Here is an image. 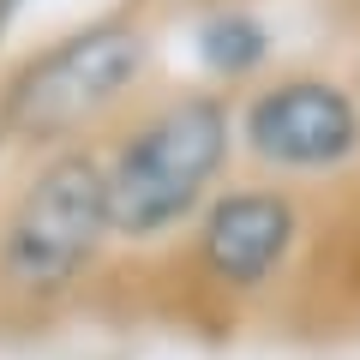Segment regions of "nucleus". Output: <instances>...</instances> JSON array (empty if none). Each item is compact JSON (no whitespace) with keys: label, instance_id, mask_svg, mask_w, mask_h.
Masks as SVG:
<instances>
[{"label":"nucleus","instance_id":"nucleus-1","mask_svg":"<svg viewBox=\"0 0 360 360\" xmlns=\"http://www.w3.org/2000/svg\"><path fill=\"white\" fill-rule=\"evenodd\" d=\"M229 162V108L217 96H180L150 115L108 162V222L127 240H156L205 205Z\"/></svg>","mask_w":360,"mask_h":360},{"label":"nucleus","instance_id":"nucleus-7","mask_svg":"<svg viewBox=\"0 0 360 360\" xmlns=\"http://www.w3.org/2000/svg\"><path fill=\"white\" fill-rule=\"evenodd\" d=\"M18 13V0H0V30H6V18Z\"/></svg>","mask_w":360,"mask_h":360},{"label":"nucleus","instance_id":"nucleus-2","mask_svg":"<svg viewBox=\"0 0 360 360\" xmlns=\"http://www.w3.org/2000/svg\"><path fill=\"white\" fill-rule=\"evenodd\" d=\"M108 222V162L90 150H60L37 168L0 229V283L25 300H54L96 264Z\"/></svg>","mask_w":360,"mask_h":360},{"label":"nucleus","instance_id":"nucleus-4","mask_svg":"<svg viewBox=\"0 0 360 360\" xmlns=\"http://www.w3.org/2000/svg\"><path fill=\"white\" fill-rule=\"evenodd\" d=\"M246 144L270 168H336L360 150V108L330 78H283L252 96L240 120Z\"/></svg>","mask_w":360,"mask_h":360},{"label":"nucleus","instance_id":"nucleus-5","mask_svg":"<svg viewBox=\"0 0 360 360\" xmlns=\"http://www.w3.org/2000/svg\"><path fill=\"white\" fill-rule=\"evenodd\" d=\"M300 217L283 193H229L205 210L198 229V258H205L210 283L222 288H264L295 252Z\"/></svg>","mask_w":360,"mask_h":360},{"label":"nucleus","instance_id":"nucleus-3","mask_svg":"<svg viewBox=\"0 0 360 360\" xmlns=\"http://www.w3.org/2000/svg\"><path fill=\"white\" fill-rule=\"evenodd\" d=\"M150 42L132 25H84L72 37H60L54 49H42L37 60H25L0 96V132L30 144H54L84 132L96 115L127 96L144 78Z\"/></svg>","mask_w":360,"mask_h":360},{"label":"nucleus","instance_id":"nucleus-6","mask_svg":"<svg viewBox=\"0 0 360 360\" xmlns=\"http://www.w3.org/2000/svg\"><path fill=\"white\" fill-rule=\"evenodd\" d=\"M198 54H205L222 78H240L246 66L264 60V30H258L252 18H240V13H222V18H210V25L198 30Z\"/></svg>","mask_w":360,"mask_h":360}]
</instances>
